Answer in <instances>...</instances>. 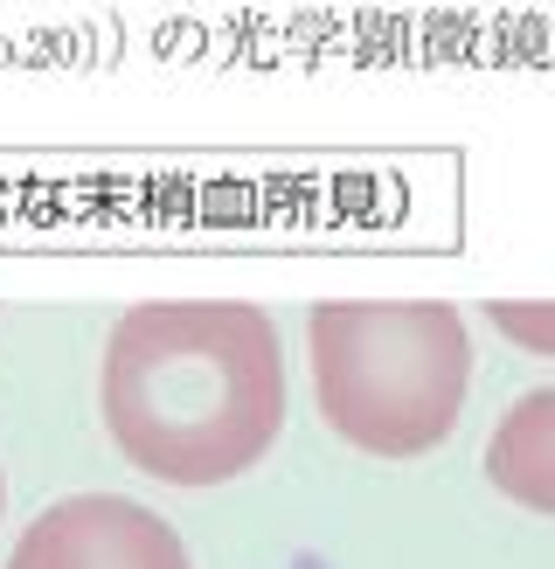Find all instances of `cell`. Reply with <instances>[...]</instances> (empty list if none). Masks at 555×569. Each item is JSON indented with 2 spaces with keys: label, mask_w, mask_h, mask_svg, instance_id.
<instances>
[{
  "label": "cell",
  "mask_w": 555,
  "mask_h": 569,
  "mask_svg": "<svg viewBox=\"0 0 555 569\" xmlns=\"http://www.w3.org/2000/svg\"><path fill=\"white\" fill-rule=\"evenodd\" d=\"M104 423L174 487H215L264 459L285 423V361L258 306H132L104 348Z\"/></svg>",
  "instance_id": "cell-1"
},
{
  "label": "cell",
  "mask_w": 555,
  "mask_h": 569,
  "mask_svg": "<svg viewBox=\"0 0 555 569\" xmlns=\"http://www.w3.org/2000/svg\"><path fill=\"white\" fill-rule=\"evenodd\" d=\"M493 479L507 487L521 507H542L555 515V389H535L500 417L493 451H486Z\"/></svg>",
  "instance_id": "cell-4"
},
{
  "label": "cell",
  "mask_w": 555,
  "mask_h": 569,
  "mask_svg": "<svg viewBox=\"0 0 555 569\" xmlns=\"http://www.w3.org/2000/svg\"><path fill=\"white\" fill-rule=\"evenodd\" d=\"M500 327H514V340L527 348H555V306H493Z\"/></svg>",
  "instance_id": "cell-5"
},
{
  "label": "cell",
  "mask_w": 555,
  "mask_h": 569,
  "mask_svg": "<svg viewBox=\"0 0 555 569\" xmlns=\"http://www.w3.org/2000/svg\"><path fill=\"white\" fill-rule=\"evenodd\" d=\"M472 340L452 306H320L313 382L326 423L361 451L410 459L458 423Z\"/></svg>",
  "instance_id": "cell-2"
},
{
  "label": "cell",
  "mask_w": 555,
  "mask_h": 569,
  "mask_svg": "<svg viewBox=\"0 0 555 569\" xmlns=\"http://www.w3.org/2000/svg\"><path fill=\"white\" fill-rule=\"evenodd\" d=\"M14 569H188V556L174 542V528L153 521L147 507L83 493V500L49 507L28 528Z\"/></svg>",
  "instance_id": "cell-3"
}]
</instances>
